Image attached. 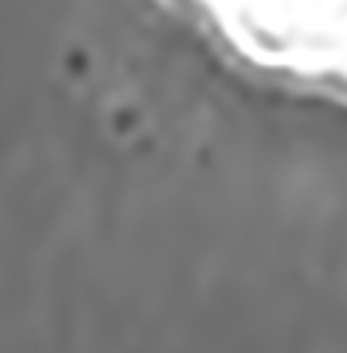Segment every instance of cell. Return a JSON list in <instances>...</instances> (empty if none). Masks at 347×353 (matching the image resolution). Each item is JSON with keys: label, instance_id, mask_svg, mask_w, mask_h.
I'll list each match as a JSON object with an SVG mask.
<instances>
[{"label": "cell", "instance_id": "1", "mask_svg": "<svg viewBox=\"0 0 347 353\" xmlns=\"http://www.w3.org/2000/svg\"><path fill=\"white\" fill-rule=\"evenodd\" d=\"M245 68L347 99V0H174Z\"/></svg>", "mask_w": 347, "mask_h": 353}]
</instances>
